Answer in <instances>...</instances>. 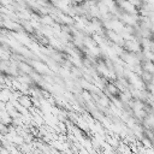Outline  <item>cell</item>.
<instances>
[{"label":"cell","instance_id":"cell-1","mask_svg":"<svg viewBox=\"0 0 154 154\" xmlns=\"http://www.w3.org/2000/svg\"><path fill=\"white\" fill-rule=\"evenodd\" d=\"M107 90H108V93H109L111 95H113V96H118V94H119V89H118L116 85H113V84H108V85H107Z\"/></svg>","mask_w":154,"mask_h":154}]
</instances>
